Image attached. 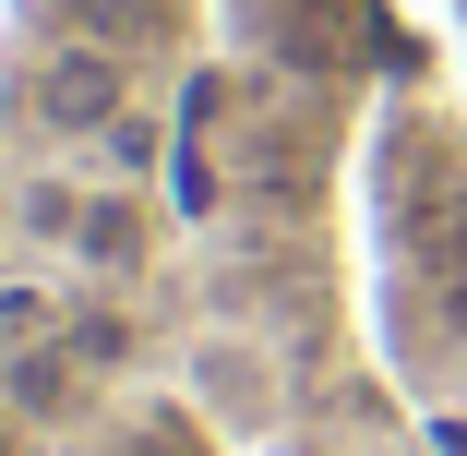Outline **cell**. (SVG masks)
<instances>
[{"mask_svg":"<svg viewBox=\"0 0 467 456\" xmlns=\"http://www.w3.org/2000/svg\"><path fill=\"white\" fill-rule=\"evenodd\" d=\"M72 252H84V264H132V252H144V217H132V205H84V217H72Z\"/></svg>","mask_w":467,"mask_h":456,"instance_id":"6da1fadb","label":"cell"},{"mask_svg":"<svg viewBox=\"0 0 467 456\" xmlns=\"http://www.w3.org/2000/svg\"><path fill=\"white\" fill-rule=\"evenodd\" d=\"M443 313H455V324H467V264H455V277H443Z\"/></svg>","mask_w":467,"mask_h":456,"instance_id":"7a4b0ae2","label":"cell"}]
</instances>
